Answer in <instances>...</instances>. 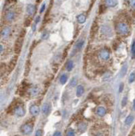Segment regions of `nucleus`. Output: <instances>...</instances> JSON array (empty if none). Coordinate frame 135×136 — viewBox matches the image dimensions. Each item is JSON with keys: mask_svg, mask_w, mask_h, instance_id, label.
I'll use <instances>...</instances> for the list:
<instances>
[{"mask_svg": "<svg viewBox=\"0 0 135 136\" xmlns=\"http://www.w3.org/2000/svg\"><path fill=\"white\" fill-rule=\"evenodd\" d=\"M96 113H97V114H98V116L103 117V116H105V114H106L107 111H106V109H105L104 107H102V106H100V107L97 108Z\"/></svg>", "mask_w": 135, "mask_h": 136, "instance_id": "14", "label": "nucleus"}, {"mask_svg": "<svg viewBox=\"0 0 135 136\" xmlns=\"http://www.w3.org/2000/svg\"><path fill=\"white\" fill-rule=\"evenodd\" d=\"M66 136H75V133H74V131H73V129H69L67 131V133H66Z\"/></svg>", "mask_w": 135, "mask_h": 136, "instance_id": "27", "label": "nucleus"}, {"mask_svg": "<svg viewBox=\"0 0 135 136\" xmlns=\"http://www.w3.org/2000/svg\"><path fill=\"white\" fill-rule=\"evenodd\" d=\"M127 102H128V98L127 97H123V100H122V106L124 107V106L127 105Z\"/></svg>", "mask_w": 135, "mask_h": 136, "instance_id": "31", "label": "nucleus"}, {"mask_svg": "<svg viewBox=\"0 0 135 136\" xmlns=\"http://www.w3.org/2000/svg\"><path fill=\"white\" fill-rule=\"evenodd\" d=\"M87 124L84 122H80L79 124H78V130L79 131L80 133H83L86 131L87 129Z\"/></svg>", "mask_w": 135, "mask_h": 136, "instance_id": "16", "label": "nucleus"}, {"mask_svg": "<svg viewBox=\"0 0 135 136\" xmlns=\"http://www.w3.org/2000/svg\"><path fill=\"white\" fill-rule=\"evenodd\" d=\"M131 52H132V54L133 56L135 57V40L133 42L132 44V47H131Z\"/></svg>", "mask_w": 135, "mask_h": 136, "instance_id": "29", "label": "nucleus"}, {"mask_svg": "<svg viewBox=\"0 0 135 136\" xmlns=\"http://www.w3.org/2000/svg\"><path fill=\"white\" fill-rule=\"evenodd\" d=\"M128 1H129L130 6L133 8H135V0H128Z\"/></svg>", "mask_w": 135, "mask_h": 136, "instance_id": "33", "label": "nucleus"}, {"mask_svg": "<svg viewBox=\"0 0 135 136\" xmlns=\"http://www.w3.org/2000/svg\"><path fill=\"white\" fill-rule=\"evenodd\" d=\"M24 36H25V30H23L20 33L19 36H18V38L17 39L15 42V44H14V52H15L16 54H20L23 47V44H24Z\"/></svg>", "mask_w": 135, "mask_h": 136, "instance_id": "2", "label": "nucleus"}, {"mask_svg": "<svg viewBox=\"0 0 135 136\" xmlns=\"http://www.w3.org/2000/svg\"><path fill=\"white\" fill-rule=\"evenodd\" d=\"M98 24H97L96 23H94V24H93V26H92V29H91V32H90V35L92 36V38L95 36V34L97 33V31H98Z\"/></svg>", "mask_w": 135, "mask_h": 136, "instance_id": "18", "label": "nucleus"}, {"mask_svg": "<svg viewBox=\"0 0 135 136\" xmlns=\"http://www.w3.org/2000/svg\"><path fill=\"white\" fill-rule=\"evenodd\" d=\"M26 11H27V14H28V16H33L36 13V7L33 4H28L26 8Z\"/></svg>", "mask_w": 135, "mask_h": 136, "instance_id": "10", "label": "nucleus"}, {"mask_svg": "<svg viewBox=\"0 0 135 136\" xmlns=\"http://www.w3.org/2000/svg\"><path fill=\"white\" fill-rule=\"evenodd\" d=\"M123 90V84H120L119 85V93H121Z\"/></svg>", "mask_w": 135, "mask_h": 136, "instance_id": "36", "label": "nucleus"}, {"mask_svg": "<svg viewBox=\"0 0 135 136\" xmlns=\"http://www.w3.org/2000/svg\"><path fill=\"white\" fill-rule=\"evenodd\" d=\"M45 7H46V6H45V3H43V5H42L41 8H40V13H41V14H42V13H43L44 9H45Z\"/></svg>", "mask_w": 135, "mask_h": 136, "instance_id": "34", "label": "nucleus"}, {"mask_svg": "<svg viewBox=\"0 0 135 136\" xmlns=\"http://www.w3.org/2000/svg\"><path fill=\"white\" fill-rule=\"evenodd\" d=\"M39 88L37 85H33L28 90V93L31 97H35L39 94Z\"/></svg>", "mask_w": 135, "mask_h": 136, "instance_id": "9", "label": "nucleus"}, {"mask_svg": "<svg viewBox=\"0 0 135 136\" xmlns=\"http://www.w3.org/2000/svg\"><path fill=\"white\" fill-rule=\"evenodd\" d=\"M42 111H43V114L44 115L48 116L49 114L50 111H51V105L48 103H45L43 105V108H42Z\"/></svg>", "mask_w": 135, "mask_h": 136, "instance_id": "13", "label": "nucleus"}, {"mask_svg": "<svg viewBox=\"0 0 135 136\" xmlns=\"http://www.w3.org/2000/svg\"><path fill=\"white\" fill-rule=\"evenodd\" d=\"M134 80H135V72H133V73L130 74V75H129V79H128V82L131 84V83L134 82Z\"/></svg>", "mask_w": 135, "mask_h": 136, "instance_id": "25", "label": "nucleus"}, {"mask_svg": "<svg viewBox=\"0 0 135 136\" xmlns=\"http://www.w3.org/2000/svg\"><path fill=\"white\" fill-rule=\"evenodd\" d=\"M30 19H26V22H25V26H28L30 24Z\"/></svg>", "mask_w": 135, "mask_h": 136, "instance_id": "37", "label": "nucleus"}, {"mask_svg": "<svg viewBox=\"0 0 135 136\" xmlns=\"http://www.w3.org/2000/svg\"><path fill=\"white\" fill-rule=\"evenodd\" d=\"M33 129V124H23L22 126H21L20 130H21V132L24 134V135H30V134L32 133Z\"/></svg>", "mask_w": 135, "mask_h": 136, "instance_id": "4", "label": "nucleus"}, {"mask_svg": "<svg viewBox=\"0 0 135 136\" xmlns=\"http://www.w3.org/2000/svg\"><path fill=\"white\" fill-rule=\"evenodd\" d=\"M17 62H18V56L13 57L9 62V64H8V70H9V71H12V70L15 68Z\"/></svg>", "mask_w": 135, "mask_h": 136, "instance_id": "11", "label": "nucleus"}, {"mask_svg": "<svg viewBox=\"0 0 135 136\" xmlns=\"http://www.w3.org/2000/svg\"><path fill=\"white\" fill-rule=\"evenodd\" d=\"M134 121V116L133 115H128L127 118H126V120H125V124L126 125H129V124H131V123Z\"/></svg>", "mask_w": 135, "mask_h": 136, "instance_id": "23", "label": "nucleus"}, {"mask_svg": "<svg viewBox=\"0 0 135 136\" xmlns=\"http://www.w3.org/2000/svg\"><path fill=\"white\" fill-rule=\"evenodd\" d=\"M77 21L79 23H85L86 21V15L85 14H79V16L77 17Z\"/></svg>", "mask_w": 135, "mask_h": 136, "instance_id": "20", "label": "nucleus"}, {"mask_svg": "<svg viewBox=\"0 0 135 136\" xmlns=\"http://www.w3.org/2000/svg\"><path fill=\"white\" fill-rule=\"evenodd\" d=\"M40 21V16H38L37 18H36V19H35V23H38Z\"/></svg>", "mask_w": 135, "mask_h": 136, "instance_id": "38", "label": "nucleus"}, {"mask_svg": "<svg viewBox=\"0 0 135 136\" xmlns=\"http://www.w3.org/2000/svg\"><path fill=\"white\" fill-rule=\"evenodd\" d=\"M14 114H16L18 117H23L25 114V109L24 108V106L18 105L14 108Z\"/></svg>", "mask_w": 135, "mask_h": 136, "instance_id": "6", "label": "nucleus"}, {"mask_svg": "<svg viewBox=\"0 0 135 136\" xmlns=\"http://www.w3.org/2000/svg\"><path fill=\"white\" fill-rule=\"evenodd\" d=\"M29 112H30V114L33 116L38 115V114H39V112H40L39 107L38 105H33L29 108Z\"/></svg>", "mask_w": 135, "mask_h": 136, "instance_id": "12", "label": "nucleus"}, {"mask_svg": "<svg viewBox=\"0 0 135 136\" xmlns=\"http://www.w3.org/2000/svg\"><path fill=\"white\" fill-rule=\"evenodd\" d=\"M84 92V89L82 85H79L77 87V91H76V95L77 97H81L83 95V93Z\"/></svg>", "mask_w": 135, "mask_h": 136, "instance_id": "19", "label": "nucleus"}, {"mask_svg": "<svg viewBox=\"0 0 135 136\" xmlns=\"http://www.w3.org/2000/svg\"><path fill=\"white\" fill-rule=\"evenodd\" d=\"M83 44H84V40H83V39L79 40V41L77 43V44H76L75 48H74V50H73V54H72V55H73L76 52H78V51H79V50L81 49V48H83Z\"/></svg>", "mask_w": 135, "mask_h": 136, "instance_id": "15", "label": "nucleus"}, {"mask_svg": "<svg viewBox=\"0 0 135 136\" xmlns=\"http://www.w3.org/2000/svg\"><path fill=\"white\" fill-rule=\"evenodd\" d=\"M48 35H49V34H48V32H46V31L43 32V34H42V39H47L48 38Z\"/></svg>", "mask_w": 135, "mask_h": 136, "instance_id": "30", "label": "nucleus"}, {"mask_svg": "<svg viewBox=\"0 0 135 136\" xmlns=\"http://www.w3.org/2000/svg\"><path fill=\"white\" fill-rule=\"evenodd\" d=\"M70 86L71 87H75L76 85L78 84V78L77 77H73V78H72V79H71V81H70Z\"/></svg>", "mask_w": 135, "mask_h": 136, "instance_id": "24", "label": "nucleus"}, {"mask_svg": "<svg viewBox=\"0 0 135 136\" xmlns=\"http://www.w3.org/2000/svg\"><path fill=\"white\" fill-rule=\"evenodd\" d=\"M29 67H30V62H29V60H28L26 63V73H25V75H28V71H29V69H30Z\"/></svg>", "mask_w": 135, "mask_h": 136, "instance_id": "28", "label": "nucleus"}, {"mask_svg": "<svg viewBox=\"0 0 135 136\" xmlns=\"http://www.w3.org/2000/svg\"><path fill=\"white\" fill-rule=\"evenodd\" d=\"M73 69V62L72 60L68 61L66 63V69L68 71H71Z\"/></svg>", "mask_w": 135, "mask_h": 136, "instance_id": "21", "label": "nucleus"}, {"mask_svg": "<svg viewBox=\"0 0 135 136\" xmlns=\"http://www.w3.org/2000/svg\"><path fill=\"white\" fill-rule=\"evenodd\" d=\"M35 136H43V130L42 129H38L35 133Z\"/></svg>", "mask_w": 135, "mask_h": 136, "instance_id": "32", "label": "nucleus"}, {"mask_svg": "<svg viewBox=\"0 0 135 136\" xmlns=\"http://www.w3.org/2000/svg\"><path fill=\"white\" fill-rule=\"evenodd\" d=\"M115 29H116V32H117L119 34L123 35V36L128 35V33H129V31H130L129 26L124 22L118 23L115 26Z\"/></svg>", "mask_w": 135, "mask_h": 136, "instance_id": "1", "label": "nucleus"}, {"mask_svg": "<svg viewBox=\"0 0 135 136\" xmlns=\"http://www.w3.org/2000/svg\"><path fill=\"white\" fill-rule=\"evenodd\" d=\"M4 18L5 20L8 23H11L16 18V13L12 9H8L6 11L5 14H4Z\"/></svg>", "mask_w": 135, "mask_h": 136, "instance_id": "3", "label": "nucleus"}, {"mask_svg": "<svg viewBox=\"0 0 135 136\" xmlns=\"http://www.w3.org/2000/svg\"><path fill=\"white\" fill-rule=\"evenodd\" d=\"M0 49H1V54H3V44H1V46H0Z\"/></svg>", "mask_w": 135, "mask_h": 136, "instance_id": "39", "label": "nucleus"}, {"mask_svg": "<svg viewBox=\"0 0 135 136\" xmlns=\"http://www.w3.org/2000/svg\"><path fill=\"white\" fill-rule=\"evenodd\" d=\"M11 34V28L10 27H4L2 29L1 31V37L3 39H7Z\"/></svg>", "mask_w": 135, "mask_h": 136, "instance_id": "8", "label": "nucleus"}, {"mask_svg": "<svg viewBox=\"0 0 135 136\" xmlns=\"http://www.w3.org/2000/svg\"><path fill=\"white\" fill-rule=\"evenodd\" d=\"M99 57L102 60L107 61V60H108L109 58H110V53H109V51L108 50L107 48H103V49H101L99 52Z\"/></svg>", "mask_w": 135, "mask_h": 136, "instance_id": "5", "label": "nucleus"}, {"mask_svg": "<svg viewBox=\"0 0 135 136\" xmlns=\"http://www.w3.org/2000/svg\"><path fill=\"white\" fill-rule=\"evenodd\" d=\"M101 33L106 37H110L112 35V29L108 25H103L101 27Z\"/></svg>", "mask_w": 135, "mask_h": 136, "instance_id": "7", "label": "nucleus"}, {"mask_svg": "<svg viewBox=\"0 0 135 136\" xmlns=\"http://www.w3.org/2000/svg\"><path fill=\"white\" fill-rule=\"evenodd\" d=\"M133 109L135 110V99L134 100V104H133Z\"/></svg>", "mask_w": 135, "mask_h": 136, "instance_id": "40", "label": "nucleus"}, {"mask_svg": "<svg viewBox=\"0 0 135 136\" xmlns=\"http://www.w3.org/2000/svg\"><path fill=\"white\" fill-rule=\"evenodd\" d=\"M118 4V0H105V5L109 8H113Z\"/></svg>", "mask_w": 135, "mask_h": 136, "instance_id": "17", "label": "nucleus"}, {"mask_svg": "<svg viewBox=\"0 0 135 136\" xmlns=\"http://www.w3.org/2000/svg\"><path fill=\"white\" fill-rule=\"evenodd\" d=\"M53 136H62V134H61V132H59V131H56Z\"/></svg>", "mask_w": 135, "mask_h": 136, "instance_id": "35", "label": "nucleus"}, {"mask_svg": "<svg viewBox=\"0 0 135 136\" xmlns=\"http://www.w3.org/2000/svg\"><path fill=\"white\" fill-rule=\"evenodd\" d=\"M67 80H68V75H67V74H62V75H61V77H60V78H59L60 84H64L65 83L67 82Z\"/></svg>", "mask_w": 135, "mask_h": 136, "instance_id": "22", "label": "nucleus"}, {"mask_svg": "<svg viewBox=\"0 0 135 136\" xmlns=\"http://www.w3.org/2000/svg\"><path fill=\"white\" fill-rule=\"evenodd\" d=\"M127 65H124V66L122 68V70H121V77H123L124 75L126 74V73H127Z\"/></svg>", "mask_w": 135, "mask_h": 136, "instance_id": "26", "label": "nucleus"}]
</instances>
